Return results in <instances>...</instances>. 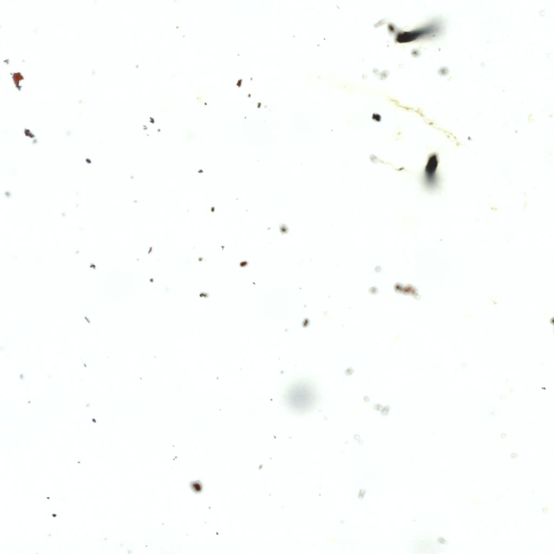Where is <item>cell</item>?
<instances>
[{
    "instance_id": "obj_1",
    "label": "cell",
    "mask_w": 554,
    "mask_h": 554,
    "mask_svg": "<svg viewBox=\"0 0 554 554\" xmlns=\"http://www.w3.org/2000/svg\"><path fill=\"white\" fill-rule=\"evenodd\" d=\"M438 165V158L436 155H433L429 158L425 171V180L428 185L437 184L436 170Z\"/></svg>"
}]
</instances>
